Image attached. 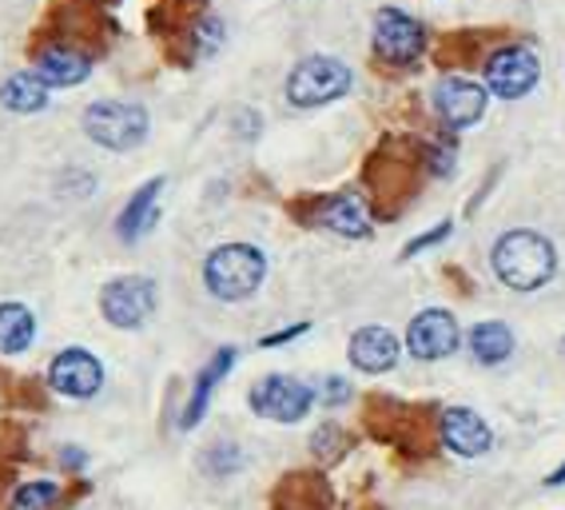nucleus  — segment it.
Returning a JSON list of instances; mask_svg holds the SVG:
<instances>
[{"label":"nucleus","instance_id":"obj_1","mask_svg":"<svg viewBox=\"0 0 565 510\" xmlns=\"http://www.w3.org/2000/svg\"><path fill=\"white\" fill-rule=\"evenodd\" d=\"M494 272L505 287L514 291H537L550 284L557 272V252L554 244L537 232H505L494 244Z\"/></svg>","mask_w":565,"mask_h":510},{"label":"nucleus","instance_id":"obj_2","mask_svg":"<svg viewBox=\"0 0 565 510\" xmlns=\"http://www.w3.org/2000/svg\"><path fill=\"white\" fill-rule=\"evenodd\" d=\"M263 276H267V259L252 244H223L203 264V284L223 304H239V299L255 296Z\"/></svg>","mask_w":565,"mask_h":510},{"label":"nucleus","instance_id":"obj_3","mask_svg":"<svg viewBox=\"0 0 565 510\" xmlns=\"http://www.w3.org/2000/svg\"><path fill=\"white\" fill-rule=\"evenodd\" d=\"M84 132L108 152H131L148 140V113L128 100H96L84 113Z\"/></svg>","mask_w":565,"mask_h":510},{"label":"nucleus","instance_id":"obj_4","mask_svg":"<svg viewBox=\"0 0 565 510\" xmlns=\"http://www.w3.org/2000/svg\"><path fill=\"white\" fill-rule=\"evenodd\" d=\"M351 84L354 76L343 61H334V56H307L287 76V100L295 108H323V104L351 93Z\"/></svg>","mask_w":565,"mask_h":510},{"label":"nucleus","instance_id":"obj_5","mask_svg":"<svg viewBox=\"0 0 565 510\" xmlns=\"http://www.w3.org/2000/svg\"><path fill=\"white\" fill-rule=\"evenodd\" d=\"M156 304H160V291L148 276H120L104 284L100 291L104 319L120 331H136V327L148 323L156 316Z\"/></svg>","mask_w":565,"mask_h":510},{"label":"nucleus","instance_id":"obj_6","mask_svg":"<svg viewBox=\"0 0 565 510\" xmlns=\"http://www.w3.org/2000/svg\"><path fill=\"white\" fill-rule=\"evenodd\" d=\"M315 391L291 375H267L252 387V411L271 423H299L311 411Z\"/></svg>","mask_w":565,"mask_h":510},{"label":"nucleus","instance_id":"obj_7","mask_svg":"<svg viewBox=\"0 0 565 510\" xmlns=\"http://www.w3.org/2000/svg\"><path fill=\"white\" fill-rule=\"evenodd\" d=\"M374 52L386 64H414L426 52V29L398 9H383L374 17Z\"/></svg>","mask_w":565,"mask_h":510},{"label":"nucleus","instance_id":"obj_8","mask_svg":"<svg viewBox=\"0 0 565 510\" xmlns=\"http://www.w3.org/2000/svg\"><path fill=\"white\" fill-rule=\"evenodd\" d=\"M542 76V64L530 49H498L490 61H486V84H490V93L502 96V100H518L525 96L530 88L537 84Z\"/></svg>","mask_w":565,"mask_h":510},{"label":"nucleus","instance_id":"obj_9","mask_svg":"<svg viewBox=\"0 0 565 510\" xmlns=\"http://www.w3.org/2000/svg\"><path fill=\"white\" fill-rule=\"evenodd\" d=\"M458 323L450 311L443 307H430L423 316H414L411 327H406V348H411L414 359H423V363H435V359H446L458 351Z\"/></svg>","mask_w":565,"mask_h":510},{"label":"nucleus","instance_id":"obj_10","mask_svg":"<svg viewBox=\"0 0 565 510\" xmlns=\"http://www.w3.org/2000/svg\"><path fill=\"white\" fill-rule=\"evenodd\" d=\"M49 383L56 395L68 399H92L96 391L104 387V363L92 351L84 348H68L52 359L49 368Z\"/></svg>","mask_w":565,"mask_h":510},{"label":"nucleus","instance_id":"obj_11","mask_svg":"<svg viewBox=\"0 0 565 510\" xmlns=\"http://www.w3.org/2000/svg\"><path fill=\"white\" fill-rule=\"evenodd\" d=\"M435 113L443 116L446 128H470L486 113V88L466 76H446L435 88Z\"/></svg>","mask_w":565,"mask_h":510},{"label":"nucleus","instance_id":"obj_12","mask_svg":"<svg viewBox=\"0 0 565 510\" xmlns=\"http://www.w3.org/2000/svg\"><path fill=\"white\" fill-rule=\"evenodd\" d=\"M438 431H443L446 447L455 450V455H462V459H478V455H486V450L494 447V431H490V423L470 407L443 411Z\"/></svg>","mask_w":565,"mask_h":510},{"label":"nucleus","instance_id":"obj_13","mask_svg":"<svg viewBox=\"0 0 565 510\" xmlns=\"http://www.w3.org/2000/svg\"><path fill=\"white\" fill-rule=\"evenodd\" d=\"M351 363L366 375H383L398 363V339L386 327H359L351 336V348H347Z\"/></svg>","mask_w":565,"mask_h":510},{"label":"nucleus","instance_id":"obj_14","mask_svg":"<svg viewBox=\"0 0 565 510\" xmlns=\"http://www.w3.org/2000/svg\"><path fill=\"white\" fill-rule=\"evenodd\" d=\"M92 61L84 52L68 49V44H49L36 56V76H41L49 88H76V84L88 81Z\"/></svg>","mask_w":565,"mask_h":510},{"label":"nucleus","instance_id":"obj_15","mask_svg":"<svg viewBox=\"0 0 565 510\" xmlns=\"http://www.w3.org/2000/svg\"><path fill=\"white\" fill-rule=\"evenodd\" d=\"M315 220L334 235H347V240H366L371 235V212L359 195H331L319 204Z\"/></svg>","mask_w":565,"mask_h":510},{"label":"nucleus","instance_id":"obj_16","mask_svg":"<svg viewBox=\"0 0 565 510\" xmlns=\"http://www.w3.org/2000/svg\"><path fill=\"white\" fill-rule=\"evenodd\" d=\"M160 192H163V180H148L140 192H131V200L124 204L120 220H116L120 240L136 244V240H143V235L152 232L156 220H160Z\"/></svg>","mask_w":565,"mask_h":510},{"label":"nucleus","instance_id":"obj_17","mask_svg":"<svg viewBox=\"0 0 565 510\" xmlns=\"http://www.w3.org/2000/svg\"><path fill=\"white\" fill-rule=\"evenodd\" d=\"M235 368V348H223V351H215L212 355V363L195 375V387H192V399H188V407H183V427L192 431L195 423H200L203 415H207V403H212V395H215V387L223 383V375Z\"/></svg>","mask_w":565,"mask_h":510},{"label":"nucleus","instance_id":"obj_18","mask_svg":"<svg viewBox=\"0 0 565 510\" xmlns=\"http://www.w3.org/2000/svg\"><path fill=\"white\" fill-rule=\"evenodd\" d=\"M0 104L17 116H32L49 108V84L36 72H12L9 81L0 84Z\"/></svg>","mask_w":565,"mask_h":510},{"label":"nucleus","instance_id":"obj_19","mask_svg":"<svg viewBox=\"0 0 565 510\" xmlns=\"http://www.w3.org/2000/svg\"><path fill=\"white\" fill-rule=\"evenodd\" d=\"M36 339V316L24 304H0V355H21Z\"/></svg>","mask_w":565,"mask_h":510},{"label":"nucleus","instance_id":"obj_20","mask_svg":"<svg viewBox=\"0 0 565 510\" xmlns=\"http://www.w3.org/2000/svg\"><path fill=\"white\" fill-rule=\"evenodd\" d=\"M470 351H475L478 363L494 368V363L510 359V351H514V331L505 323H478L470 331Z\"/></svg>","mask_w":565,"mask_h":510},{"label":"nucleus","instance_id":"obj_21","mask_svg":"<svg viewBox=\"0 0 565 510\" xmlns=\"http://www.w3.org/2000/svg\"><path fill=\"white\" fill-rule=\"evenodd\" d=\"M327 482L323 479H311V475H295V479L282 482L279 490V510H319L327 507Z\"/></svg>","mask_w":565,"mask_h":510},{"label":"nucleus","instance_id":"obj_22","mask_svg":"<svg viewBox=\"0 0 565 510\" xmlns=\"http://www.w3.org/2000/svg\"><path fill=\"white\" fill-rule=\"evenodd\" d=\"M56 499H61V487H56V482H49V479L24 482V487L12 495V510H49Z\"/></svg>","mask_w":565,"mask_h":510},{"label":"nucleus","instance_id":"obj_23","mask_svg":"<svg viewBox=\"0 0 565 510\" xmlns=\"http://www.w3.org/2000/svg\"><path fill=\"white\" fill-rule=\"evenodd\" d=\"M311 450L319 455V459H339L347 450V435H343V427H334V423H327V427H319L315 431V439H311Z\"/></svg>","mask_w":565,"mask_h":510},{"label":"nucleus","instance_id":"obj_24","mask_svg":"<svg viewBox=\"0 0 565 510\" xmlns=\"http://www.w3.org/2000/svg\"><path fill=\"white\" fill-rule=\"evenodd\" d=\"M203 467L212 470V475H232V470L243 467V450L232 447V443H220V447L207 450V459H203Z\"/></svg>","mask_w":565,"mask_h":510},{"label":"nucleus","instance_id":"obj_25","mask_svg":"<svg viewBox=\"0 0 565 510\" xmlns=\"http://www.w3.org/2000/svg\"><path fill=\"white\" fill-rule=\"evenodd\" d=\"M426 160H430V172L435 176H450V168H455V140H435Z\"/></svg>","mask_w":565,"mask_h":510},{"label":"nucleus","instance_id":"obj_26","mask_svg":"<svg viewBox=\"0 0 565 510\" xmlns=\"http://www.w3.org/2000/svg\"><path fill=\"white\" fill-rule=\"evenodd\" d=\"M319 403H327V407H343V403H351V383L347 379H323V387H319Z\"/></svg>","mask_w":565,"mask_h":510},{"label":"nucleus","instance_id":"obj_27","mask_svg":"<svg viewBox=\"0 0 565 510\" xmlns=\"http://www.w3.org/2000/svg\"><path fill=\"white\" fill-rule=\"evenodd\" d=\"M446 235H450V220H446V224H438L435 232H426V235H418V240H411V244H406V252H403V259H411V255L426 252V247H435L438 240H446Z\"/></svg>","mask_w":565,"mask_h":510},{"label":"nucleus","instance_id":"obj_28","mask_svg":"<svg viewBox=\"0 0 565 510\" xmlns=\"http://www.w3.org/2000/svg\"><path fill=\"white\" fill-rule=\"evenodd\" d=\"M303 331H307V323H295V327H287V331H279V336L263 339V348H279V343H287V339H295V336H303Z\"/></svg>","mask_w":565,"mask_h":510},{"label":"nucleus","instance_id":"obj_29","mask_svg":"<svg viewBox=\"0 0 565 510\" xmlns=\"http://www.w3.org/2000/svg\"><path fill=\"white\" fill-rule=\"evenodd\" d=\"M61 463H68L72 470H81L88 459H84V450H81V447H68V450H61Z\"/></svg>","mask_w":565,"mask_h":510},{"label":"nucleus","instance_id":"obj_30","mask_svg":"<svg viewBox=\"0 0 565 510\" xmlns=\"http://www.w3.org/2000/svg\"><path fill=\"white\" fill-rule=\"evenodd\" d=\"M565 482V467H557L554 475H550V479H545V487H562Z\"/></svg>","mask_w":565,"mask_h":510}]
</instances>
